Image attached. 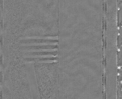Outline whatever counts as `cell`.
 I'll return each mask as SVG.
<instances>
[{
	"mask_svg": "<svg viewBox=\"0 0 122 99\" xmlns=\"http://www.w3.org/2000/svg\"><path fill=\"white\" fill-rule=\"evenodd\" d=\"M2 74V99H40L33 69L5 67Z\"/></svg>",
	"mask_w": 122,
	"mask_h": 99,
	"instance_id": "1",
	"label": "cell"
},
{
	"mask_svg": "<svg viewBox=\"0 0 122 99\" xmlns=\"http://www.w3.org/2000/svg\"><path fill=\"white\" fill-rule=\"evenodd\" d=\"M35 63L40 99H59V74L57 63Z\"/></svg>",
	"mask_w": 122,
	"mask_h": 99,
	"instance_id": "2",
	"label": "cell"
},
{
	"mask_svg": "<svg viewBox=\"0 0 122 99\" xmlns=\"http://www.w3.org/2000/svg\"><path fill=\"white\" fill-rule=\"evenodd\" d=\"M57 45H46L41 46H30L21 47L20 49L23 51L39 49H57Z\"/></svg>",
	"mask_w": 122,
	"mask_h": 99,
	"instance_id": "3",
	"label": "cell"
},
{
	"mask_svg": "<svg viewBox=\"0 0 122 99\" xmlns=\"http://www.w3.org/2000/svg\"><path fill=\"white\" fill-rule=\"evenodd\" d=\"M21 44H27L32 43H44L58 42V40H21L20 41Z\"/></svg>",
	"mask_w": 122,
	"mask_h": 99,
	"instance_id": "4",
	"label": "cell"
},
{
	"mask_svg": "<svg viewBox=\"0 0 122 99\" xmlns=\"http://www.w3.org/2000/svg\"><path fill=\"white\" fill-rule=\"evenodd\" d=\"M57 51L52 52H38L23 53V55L24 56H25L50 55H52L55 56L57 55Z\"/></svg>",
	"mask_w": 122,
	"mask_h": 99,
	"instance_id": "5",
	"label": "cell"
},
{
	"mask_svg": "<svg viewBox=\"0 0 122 99\" xmlns=\"http://www.w3.org/2000/svg\"><path fill=\"white\" fill-rule=\"evenodd\" d=\"M57 36L56 37H39V36H31L22 38L21 40H57Z\"/></svg>",
	"mask_w": 122,
	"mask_h": 99,
	"instance_id": "6",
	"label": "cell"
},
{
	"mask_svg": "<svg viewBox=\"0 0 122 99\" xmlns=\"http://www.w3.org/2000/svg\"><path fill=\"white\" fill-rule=\"evenodd\" d=\"M57 58L53 57V58H24L25 61H35L37 62L40 61H46L54 60H57Z\"/></svg>",
	"mask_w": 122,
	"mask_h": 99,
	"instance_id": "7",
	"label": "cell"
}]
</instances>
